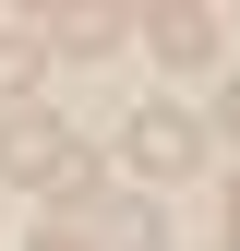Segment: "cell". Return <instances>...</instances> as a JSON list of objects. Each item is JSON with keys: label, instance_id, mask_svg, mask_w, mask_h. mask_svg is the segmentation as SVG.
Wrapping results in <instances>:
<instances>
[{"label": "cell", "instance_id": "277c9868", "mask_svg": "<svg viewBox=\"0 0 240 251\" xmlns=\"http://www.w3.org/2000/svg\"><path fill=\"white\" fill-rule=\"evenodd\" d=\"M120 36H132V12H108V0H72V12L36 24V48H60V60H108Z\"/></svg>", "mask_w": 240, "mask_h": 251}, {"label": "cell", "instance_id": "ba28073f", "mask_svg": "<svg viewBox=\"0 0 240 251\" xmlns=\"http://www.w3.org/2000/svg\"><path fill=\"white\" fill-rule=\"evenodd\" d=\"M36 251H96V239H72V227H48V239H36Z\"/></svg>", "mask_w": 240, "mask_h": 251}, {"label": "cell", "instance_id": "52a82bcc", "mask_svg": "<svg viewBox=\"0 0 240 251\" xmlns=\"http://www.w3.org/2000/svg\"><path fill=\"white\" fill-rule=\"evenodd\" d=\"M204 132H228V144H240V72L216 84V120H204Z\"/></svg>", "mask_w": 240, "mask_h": 251}, {"label": "cell", "instance_id": "9c48e42d", "mask_svg": "<svg viewBox=\"0 0 240 251\" xmlns=\"http://www.w3.org/2000/svg\"><path fill=\"white\" fill-rule=\"evenodd\" d=\"M228 251H240V192H228Z\"/></svg>", "mask_w": 240, "mask_h": 251}, {"label": "cell", "instance_id": "8992f818", "mask_svg": "<svg viewBox=\"0 0 240 251\" xmlns=\"http://www.w3.org/2000/svg\"><path fill=\"white\" fill-rule=\"evenodd\" d=\"M96 227H108V251H156V239H168V227H156V203H108Z\"/></svg>", "mask_w": 240, "mask_h": 251}, {"label": "cell", "instance_id": "6da1fadb", "mask_svg": "<svg viewBox=\"0 0 240 251\" xmlns=\"http://www.w3.org/2000/svg\"><path fill=\"white\" fill-rule=\"evenodd\" d=\"M0 179H24V192H84L96 155H84L72 120H48V108H0Z\"/></svg>", "mask_w": 240, "mask_h": 251}, {"label": "cell", "instance_id": "3957f363", "mask_svg": "<svg viewBox=\"0 0 240 251\" xmlns=\"http://www.w3.org/2000/svg\"><path fill=\"white\" fill-rule=\"evenodd\" d=\"M144 48H156L168 72H204V60H216V12H204V0H168V12H144Z\"/></svg>", "mask_w": 240, "mask_h": 251}, {"label": "cell", "instance_id": "7a4b0ae2", "mask_svg": "<svg viewBox=\"0 0 240 251\" xmlns=\"http://www.w3.org/2000/svg\"><path fill=\"white\" fill-rule=\"evenodd\" d=\"M120 155H132V179H180V168L204 155V120H180V108L156 96V108H132V120H120Z\"/></svg>", "mask_w": 240, "mask_h": 251}, {"label": "cell", "instance_id": "5b68a950", "mask_svg": "<svg viewBox=\"0 0 240 251\" xmlns=\"http://www.w3.org/2000/svg\"><path fill=\"white\" fill-rule=\"evenodd\" d=\"M36 72H48L36 24H0V108H24V96H36Z\"/></svg>", "mask_w": 240, "mask_h": 251}]
</instances>
